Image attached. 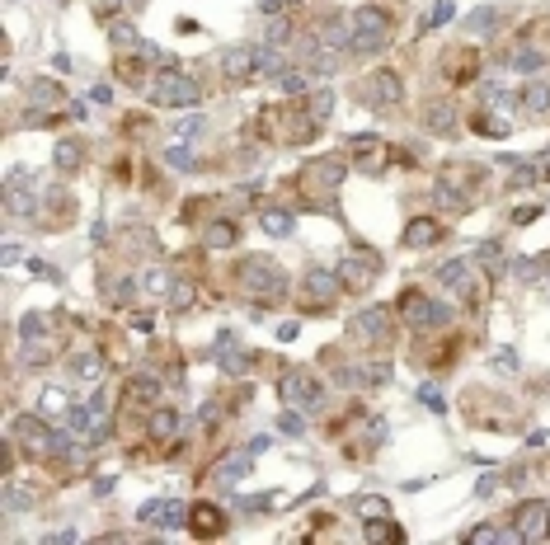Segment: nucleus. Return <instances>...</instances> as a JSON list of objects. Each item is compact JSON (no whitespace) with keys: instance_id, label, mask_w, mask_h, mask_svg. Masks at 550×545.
I'll list each match as a JSON object with an SVG mask.
<instances>
[{"instance_id":"09e8293b","label":"nucleus","mask_w":550,"mask_h":545,"mask_svg":"<svg viewBox=\"0 0 550 545\" xmlns=\"http://www.w3.org/2000/svg\"><path fill=\"white\" fill-rule=\"evenodd\" d=\"M494 19H499V15H494V10H475V15H471V29L489 33V24H494Z\"/></svg>"},{"instance_id":"b1692460","label":"nucleus","mask_w":550,"mask_h":545,"mask_svg":"<svg viewBox=\"0 0 550 545\" xmlns=\"http://www.w3.org/2000/svg\"><path fill=\"white\" fill-rule=\"evenodd\" d=\"M344 381H362V386H386V381H391V367H386V362H362V372H348Z\"/></svg>"},{"instance_id":"e433bc0d","label":"nucleus","mask_w":550,"mask_h":545,"mask_svg":"<svg viewBox=\"0 0 550 545\" xmlns=\"http://www.w3.org/2000/svg\"><path fill=\"white\" fill-rule=\"evenodd\" d=\"M358 513L367 517V522H386V517H391V508H386V499H362Z\"/></svg>"},{"instance_id":"9d476101","label":"nucleus","mask_w":550,"mask_h":545,"mask_svg":"<svg viewBox=\"0 0 550 545\" xmlns=\"http://www.w3.org/2000/svg\"><path fill=\"white\" fill-rule=\"evenodd\" d=\"M513 531L522 541H546L550 536V503H522L513 513Z\"/></svg>"},{"instance_id":"052dcab7","label":"nucleus","mask_w":550,"mask_h":545,"mask_svg":"<svg viewBox=\"0 0 550 545\" xmlns=\"http://www.w3.org/2000/svg\"><path fill=\"white\" fill-rule=\"evenodd\" d=\"M250 456H264L268 452V437H250V447H245Z\"/></svg>"},{"instance_id":"a18cd8bd","label":"nucleus","mask_w":550,"mask_h":545,"mask_svg":"<svg viewBox=\"0 0 550 545\" xmlns=\"http://www.w3.org/2000/svg\"><path fill=\"white\" fill-rule=\"evenodd\" d=\"M113 301H118V306H132V301H137V282H118V287H113Z\"/></svg>"},{"instance_id":"37998d69","label":"nucleus","mask_w":550,"mask_h":545,"mask_svg":"<svg viewBox=\"0 0 550 545\" xmlns=\"http://www.w3.org/2000/svg\"><path fill=\"white\" fill-rule=\"evenodd\" d=\"M48 334V315H29L24 320V339H43Z\"/></svg>"},{"instance_id":"2eb2a0df","label":"nucleus","mask_w":550,"mask_h":545,"mask_svg":"<svg viewBox=\"0 0 550 545\" xmlns=\"http://www.w3.org/2000/svg\"><path fill=\"white\" fill-rule=\"evenodd\" d=\"M221 71H226V76L231 80H245V76H254V71H259V47H226V52H221Z\"/></svg>"},{"instance_id":"7c9ffc66","label":"nucleus","mask_w":550,"mask_h":545,"mask_svg":"<svg viewBox=\"0 0 550 545\" xmlns=\"http://www.w3.org/2000/svg\"><path fill=\"white\" fill-rule=\"evenodd\" d=\"M306 109H311V118H315V123H325V118L334 113V90H320V94H311V104H306Z\"/></svg>"},{"instance_id":"c03bdc74","label":"nucleus","mask_w":550,"mask_h":545,"mask_svg":"<svg viewBox=\"0 0 550 545\" xmlns=\"http://www.w3.org/2000/svg\"><path fill=\"white\" fill-rule=\"evenodd\" d=\"M278 80H283V90H287V94H306V76H301V71H283Z\"/></svg>"},{"instance_id":"603ef678","label":"nucleus","mask_w":550,"mask_h":545,"mask_svg":"<svg viewBox=\"0 0 550 545\" xmlns=\"http://www.w3.org/2000/svg\"><path fill=\"white\" fill-rule=\"evenodd\" d=\"M536 217H541L536 207H513V221H518V226H527V221H536Z\"/></svg>"},{"instance_id":"680f3d73","label":"nucleus","mask_w":550,"mask_h":545,"mask_svg":"<svg viewBox=\"0 0 550 545\" xmlns=\"http://www.w3.org/2000/svg\"><path fill=\"white\" fill-rule=\"evenodd\" d=\"M90 99H95V104H113V90H109V85H95V94H90Z\"/></svg>"},{"instance_id":"e2e57ef3","label":"nucleus","mask_w":550,"mask_h":545,"mask_svg":"<svg viewBox=\"0 0 550 545\" xmlns=\"http://www.w3.org/2000/svg\"><path fill=\"white\" fill-rule=\"evenodd\" d=\"M283 5H292V0H259V10H264V15H278Z\"/></svg>"},{"instance_id":"f3484780","label":"nucleus","mask_w":550,"mask_h":545,"mask_svg":"<svg viewBox=\"0 0 550 545\" xmlns=\"http://www.w3.org/2000/svg\"><path fill=\"white\" fill-rule=\"evenodd\" d=\"M438 278H442V287H452L456 296L475 301V282H471V264H466V259H447V264H438Z\"/></svg>"},{"instance_id":"aec40b11","label":"nucleus","mask_w":550,"mask_h":545,"mask_svg":"<svg viewBox=\"0 0 550 545\" xmlns=\"http://www.w3.org/2000/svg\"><path fill=\"white\" fill-rule=\"evenodd\" d=\"M320 47H325V52H339V47H353V29H348V19L344 15H334V19H325V24H320Z\"/></svg>"},{"instance_id":"7ed1b4c3","label":"nucleus","mask_w":550,"mask_h":545,"mask_svg":"<svg viewBox=\"0 0 550 545\" xmlns=\"http://www.w3.org/2000/svg\"><path fill=\"white\" fill-rule=\"evenodd\" d=\"M240 287L250 296L264 292V301H283L287 296V273L273 264V259H245V264H240Z\"/></svg>"},{"instance_id":"ea45409f","label":"nucleus","mask_w":550,"mask_h":545,"mask_svg":"<svg viewBox=\"0 0 550 545\" xmlns=\"http://www.w3.org/2000/svg\"><path fill=\"white\" fill-rule=\"evenodd\" d=\"M221 367H226L231 376H245V372H250V358H245V353H236V348H226V362H221Z\"/></svg>"},{"instance_id":"864d4df0","label":"nucleus","mask_w":550,"mask_h":545,"mask_svg":"<svg viewBox=\"0 0 550 545\" xmlns=\"http://www.w3.org/2000/svg\"><path fill=\"white\" fill-rule=\"evenodd\" d=\"M297 334H301V325H297V320H287V325H278V339H283V343H292Z\"/></svg>"},{"instance_id":"6ab92c4d","label":"nucleus","mask_w":550,"mask_h":545,"mask_svg":"<svg viewBox=\"0 0 550 545\" xmlns=\"http://www.w3.org/2000/svg\"><path fill=\"white\" fill-rule=\"evenodd\" d=\"M146 433H151V442H174V433H179V409L160 405L151 419H146Z\"/></svg>"},{"instance_id":"a19ab883","label":"nucleus","mask_w":550,"mask_h":545,"mask_svg":"<svg viewBox=\"0 0 550 545\" xmlns=\"http://www.w3.org/2000/svg\"><path fill=\"white\" fill-rule=\"evenodd\" d=\"M142 287H151V296H160L165 287H170V273H165V268H151V273L142 278Z\"/></svg>"},{"instance_id":"9b49d317","label":"nucleus","mask_w":550,"mask_h":545,"mask_svg":"<svg viewBox=\"0 0 550 545\" xmlns=\"http://www.w3.org/2000/svg\"><path fill=\"white\" fill-rule=\"evenodd\" d=\"M146 522V527H160V531H174V527H184L189 522V508L184 503H174V499H151L142 503V513H137Z\"/></svg>"},{"instance_id":"ddd939ff","label":"nucleus","mask_w":550,"mask_h":545,"mask_svg":"<svg viewBox=\"0 0 550 545\" xmlns=\"http://www.w3.org/2000/svg\"><path fill=\"white\" fill-rule=\"evenodd\" d=\"M381 273V259H372V254H353V259H344L339 264V278H344V287L348 292H362L367 282Z\"/></svg>"},{"instance_id":"4be33fe9","label":"nucleus","mask_w":550,"mask_h":545,"mask_svg":"<svg viewBox=\"0 0 550 545\" xmlns=\"http://www.w3.org/2000/svg\"><path fill=\"white\" fill-rule=\"evenodd\" d=\"M259 221H264V231L278 235V240H283V235H292V226H297L287 207H264V212H259Z\"/></svg>"},{"instance_id":"58836bf2","label":"nucleus","mask_w":550,"mask_h":545,"mask_svg":"<svg viewBox=\"0 0 550 545\" xmlns=\"http://www.w3.org/2000/svg\"><path fill=\"white\" fill-rule=\"evenodd\" d=\"M29 503H33V494H29V489H19L15 480L5 484V508H29Z\"/></svg>"},{"instance_id":"a211bd4d","label":"nucleus","mask_w":550,"mask_h":545,"mask_svg":"<svg viewBox=\"0 0 550 545\" xmlns=\"http://www.w3.org/2000/svg\"><path fill=\"white\" fill-rule=\"evenodd\" d=\"M189 531L193 536H221V531H226V517H221V508H212V503H193L189 508Z\"/></svg>"},{"instance_id":"c9c22d12","label":"nucleus","mask_w":550,"mask_h":545,"mask_svg":"<svg viewBox=\"0 0 550 545\" xmlns=\"http://www.w3.org/2000/svg\"><path fill=\"white\" fill-rule=\"evenodd\" d=\"M259 71H264V76H283V57H278V47L273 43L259 47Z\"/></svg>"},{"instance_id":"4c0bfd02","label":"nucleus","mask_w":550,"mask_h":545,"mask_svg":"<svg viewBox=\"0 0 550 545\" xmlns=\"http://www.w3.org/2000/svg\"><path fill=\"white\" fill-rule=\"evenodd\" d=\"M456 10H452V0H438V5H433V10H428V19H424V29H442V24H447V19H452Z\"/></svg>"},{"instance_id":"4d7b16f0","label":"nucleus","mask_w":550,"mask_h":545,"mask_svg":"<svg viewBox=\"0 0 550 545\" xmlns=\"http://www.w3.org/2000/svg\"><path fill=\"white\" fill-rule=\"evenodd\" d=\"M532 165H536V174H541V179H546V184H550V151H546V156H536Z\"/></svg>"},{"instance_id":"473e14b6","label":"nucleus","mask_w":550,"mask_h":545,"mask_svg":"<svg viewBox=\"0 0 550 545\" xmlns=\"http://www.w3.org/2000/svg\"><path fill=\"white\" fill-rule=\"evenodd\" d=\"M29 99H43V104H57V99H62V85H52V80H29Z\"/></svg>"},{"instance_id":"6e6552de","label":"nucleus","mask_w":550,"mask_h":545,"mask_svg":"<svg viewBox=\"0 0 550 545\" xmlns=\"http://www.w3.org/2000/svg\"><path fill=\"white\" fill-rule=\"evenodd\" d=\"M301 184L320 188V193H334V188L344 184V160H334V156L306 160V165H301Z\"/></svg>"},{"instance_id":"6e6d98bb","label":"nucleus","mask_w":550,"mask_h":545,"mask_svg":"<svg viewBox=\"0 0 550 545\" xmlns=\"http://www.w3.org/2000/svg\"><path fill=\"white\" fill-rule=\"evenodd\" d=\"M306 423H301V414H283V433H301Z\"/></svg>"},{"instance_id":"dca6fc26","label":"nucleus","mask_w":550,"mask_h":545,"mask_svg":"<svg viewBox=\"0 0 550 545\" xmlns=\"http://www.w3.org/2000/svg\"><path fill=\"white\" fill-rule=\"evenodd\" d=\"M442 235H447V226H442L438 217H414L405 226V235H400V240H405L409 250H424V245H438Z\"/></svg>"},{"instance_id":"c756f323","label":"nucleus","mask_w":550,"mask_h":545,"mask_svg":"<svg viewBox=\"0 0 550 545\" xmlns=\"http://www.w3.org/2000/svg\"><path fill=\"white\" fill-rule=\"evenodd\" d=\"M513 71H522V76L541 71V52H536V47H518V52H513Z\"/></svg>"},{"instance_id":"20e7f679","label":"nucleus","mask_w":550,"mask_h":545,"mask_svg":"<svg viewBox=\"0 0 550 545\" xmlns=\"http://www.w3.org/2000/svg\"><path fill=\"white\" fill-rule=\"evenodd\" d=\"M353 52H381V47L391 43V19H386V10H372V5H362L358 15H353Z\"/></svg>"},{"instance_id":"8fccbe9b","label":"nucleus","mask_w":550,"mask_h":545,"mask_svg":"<svg viewBox=\"0 0 550 545\" xmlns=\"http://www.w3.org/2000/svg\"><path fill=\"white\" fill-rule=\"evenodd\" d=\"M466 541H475V545L480 541H499V531L494 527H475V531H466Z\"/></svg>"},{"instance_id":"49530a36","label":"nucleus","mask_w":550,"mask_h":545,"mask_svg":"<svg viewBox=\"0 0 550 545\" xmlns=\"http://www.w3.org/2000/svg\"><path fill=\"white\" fill-rule=\"evenodd\" d=\"M419 400H424L433 414H442V409H447V405H442V390H438V386H424V390H419Z\"/></svg>"},{"instance_id":"13d9d810","label":"nucleus","mask_w":550,"mask_h":545,"mask_svg":"<svg viewBox=\"0 0 550 545\" xmlns=\"http://www.w3.org/2000/svg\"><path fill=\"white\" fill-rule=\"evenodd\" d=\"M494 362H499L503 372H513V362H518V353H513V348H503V353H499V358H494Z\"/></svg>"},{"instance_id":"412c9836","label":"nucleus","mask_w":550,"mask_h":545,"mask_svg":"<svg viewBox=\"0 0 550 545\" xmlns=\"http://www.w3.org/2000/svg\"><path fill=\"white\" fill-rule=\"evenodd\" d=\"M156 381H151V376H132V381H127V390H123V405H132V409H146L151 405V400H156Z\"/></svg>"},{"instance_id":"c85d7f7f","label":"nucleus","mask_w":550,"mask_h":545,"mask_svg":"<svg viewBox=\"0 0 550 545\" xmlns=\"http://www.w3.org/2000/svg\"><path fill=\"white\" fill-rule=\"evenodd\" d=\"M475 264H480V268H489V273H499V268H503V250L494 245V240H485V245L475 250Z\"/></svg>"},{"instance_id":"f704fd0d","label":"nucleus","mask_w":550,"mask_h":545,"mask_svg":"<svg viewBox=\"0 0 550 545\" xmlns=\"http://www.w3.org/2000/svg\"><path fill=\"white\" fill-rule=\"evenodd\" d=\"M80 165V141H57V170H76Z\"/></svg>"},{"instance_id":"2f4dec72","label":"nucleus","mask_w":550,"mask_h":545,"mask_svg":"<svg viewBox=\"0 0 550 545\" xmlns=\"http://www.w3.org/2000/svg\"><path fill=\"white\" fill-rule=\"evenodd\" d=\"M109 38H113L118 47H142L137 29H132V24H123V19H113V24H109Z\"/></svg>"},{"instance_id":"39448f33","label":"nucleus","mask_w":550,"mask_h":545,"mask_svg":"<svg viewBox=\"0 0 550 545\" xmlns=\"http://www.w3.org/2000/svg\"><path fill=\"white\" fill-rule=\"evenodd\" d=\"M400 320L409 329H438V325H447V306L428 301L424 292H405L400 296Z\"/></svg>"},{"instance_id":"f257e3e1","label":"nucleus","mask_w":550,"mask_h":545,"mask_svg":"<svg viewBox=\"0 0 550 545\" xmlns=\"http://www.w3.org/2000/svg\"><path fill=\"white\" fill-rule=\"evenodd\" d=\"M480 179H485L480 165H452V170H442L438 203L447 207V212H471L475 198H480Z\"/></svg>"},{"instance_id":"79ce46f5","label":"nucleus","mask_w":550,"mask_h":545,"mask_svg":"<svg viewBox=\"0 0 550 545\" xmlns=\"http://www.w3.org/2000/svg\"><path fill=\"white\" fill-rule=\"evenodd\" d=\"M76 376H85V381L99 376V353H80V358H76Z\"/></svg>"},{"instance_id":"f8f14e48","label":"nucleus","mask_w":550,"mask_h":545,"mask_svg":"<svg viewBox=\"0 0 550 545\" xmlns=\"http://www.w3.org/2000/svg\"><path fill=\"white\" fill-rule=\"evenodd\" d=\"M353 339H362V343H386L391 339V311L386 306H372V311H362V315H353Z\"/></svg>"},{"instance_id":"0eeeda50","label":"nucleus","mask_w":550,"mask_h":545,"mask_svg":"<svg viewBox=\"0 0 550 545\" xmlns=\"http://www.w3.org/2000/svg\"><path fill=\"white\" fill-rule=\"evenodd\" d=\"M362 99H367L372 109H395V104L405 99V80L381 66V71H372V76L362 80Z\"/></svg>"},{"instance_id":"3c124183","label":"nucleus","mask_w":550,"mask_h":545,"mask_svg":"<svg viewBox=\"0 0 550 545\" xmlns=\"http://www.w3.org/2000/svg\"><path fill=\"white\" fill-rule=\"evenodd\" d=\"M170 165H184V170H189V165H193V151H189V146H174V151H170Z\"/></svg>"},{"instance_id":"bf43d9fd","label":"nucleus","mask_w":550,"mask_h":545,"mask_svg":"<svg viewBox=\"0 0 550 545\" xmlns=\"http://www.w3.org/2000/svg\"><path fill=\"white\" fill-rule=\"evenodd\" d=\"M494 489H499V480H494V475H485V480L475 484V494H480V499H485V494H494Z\"/></svg>"},{"instance_id":"1a4fd4ad","label":"nucleus","mask_w":550,"mask_h":545,"mask_svg":"<svg viewBox=\"0 0 550 545\" xmlns=\"http://www.w3.org/2000/svg\"><path fill=\"white\" fill-rule=\"evenodd\" d=\"M283 405H301V409H325V386H315L311 376H283L278 381Z\"/></svg>"},{"instance_id":"bb28decb","label":"nucleus","mask_w":550,"mask_h":545,"mask_svg":"<svg viewBox=\"0 0 550 545\" xmlns=\"http://www.w3.org/2000/svg\"><path fill=\"white\" fill-rule=\"evenodd\" d=\"M518 104H527L532 113H546L550 109V85H527V90L518 94Z\"/></svg>"},{"instance_id":"4468645a","label":"nucleus","mask_w":550,"mask_h":545,"mask_svg":"<svg viewBox=\"0 0 550 545\" xmlns=\"http://www.w3.org/2000/svg\"><path fill=\"white\" fill-rule=\"evenodd\" d=\"M15 437L29 447V452H52L57 447V437L48 433V423L33 419V414H24V419H15Z\"/></svg>"},{"instance_id":"f03ea898","label":"nucleus","mask_w":550,"mask_h":545,"mask_svg":"<svg viewBox=\"0 0 550 545\" xmlns=\"http://www.w3.org/2000/svg\"><path fill=\"white\" fill-rule=\"evenodd\" d=\"M151 104H165V109H198L203 104V90H198V80L193 76H179V71H160L156 80H151Z\"/></svg>"},{"instance_id":"a878e982","label":"nucleus","mask_w":550,"mask_h":545,"mask_svg":"<svg viewBox=\"0 0 550 545\" xmlns=\"http://www.w3.org/2000/svg\"><path fill=\"white\" fill-rule=\"evenodd\" d=\"M424 123H428V132H452V127H456L452 104H433V109L424 113Z\"/></svg>"},{"instance_id":"393cba45","label":"nucleus","mask_w":550,"mask_h":545,"mask_svg":"<svg viewBox=\"0 0 550 545\" xmlns=\"http://www.w3.org/2000/svg\"><path fill=\"white\" fill-rule=\"evenodd\" d=\"M43 419H66L71 414V400H66V390H43Z\"/></svg>"},{"instance_id":"de8ad7c7","label":"nucleus","mask_w":550,"mask_h":545,"mask_svg":"<svg viewBox=\"0 0 550 545\" xmlns=\"http://www.w3.org/2000/svg\"><path fill=\"white\" fill-rule=\"evenodd\" d=\"M198 132H203V118H184V123L174 127V137L184 141V137H198Z\"/></svg>"},{"instance_id":"72a5a7b5","label":"nucleus","mask_w":550,"mask_h":545,"mask_svg":"<svg viewBox=\"0 0 550 545\" xmlns=\"http://www.w3.org/2000/svg\"><path fill=\"white\" fill-rule=\"evenodd\" d=\"M475 132H485V137H508V118H494V113H480V118H475Z\"/></svg>"},{"instance_id":"5701e85b","label":"nucleus","mask_w":550,"mask_h":545,"mask_svg":"<svg viewBox=\"0 0 550 545\" xmlns=\"http://www.w3.org/2000/svg\"><path fill=\"white\" fill-rule=\"evenodd\" d=\"M250 461H254L250 452H240V456H231V461H221V466H217V484H236V480H245V475H250Z\"/></svg>"},{"instance_id":"423d86ee","label":"nucleus","mask_w":550,"mask_h":545,"mask_svg":"<svg viewBox=\"0 0 550 545\" xmlns=\"http://www.w3.org/2000/svg\"><path fill=\"white\" fill-rule=\"evenodd\" d=\"M301 292H306V311H325L344 292V278H339V268H311L301 278Z\"/></svg>"},{"instance_id":"5fc2aeb1","label":"nucleus","mask_w":550,"mask_h":545,"mask_svg":"<svg viewBox=\"0 0 550 545\" xmlns=\"http://www.w3.org/2000/svg\"><path fill=\"white\" fill-rule=\"evenodd\" d=\"M287 33H292L287 24H273V29H268V43H273V47H278V43H287Z\"/></svg>"},{"instance_id":"cd10ccee","label":"nucleus","mask_w":550,"mask_h":545,"mask_svg":"<svg viewBox=\"0 0 550 545\" xmlns=\"http://www.w3.org/2000/svg\"><path fill=\"white\" fill-rule=\"evenodd\" d=\"M236 226H231V221H212V226H207V235H203V240H207V245H212V250H221V245H236Z\"/></svg>"}]
</instances>
